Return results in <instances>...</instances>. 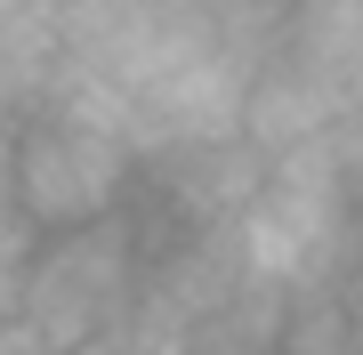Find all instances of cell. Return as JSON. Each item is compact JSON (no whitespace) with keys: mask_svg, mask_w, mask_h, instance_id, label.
Here are the masks:
<instances>
[{"mask_svg":"<svg viewBox=\"0 0 363 355\" xmlns=\"http://www.w3.org/2000/svg\"><path fill=\"white\" fill-rule=\"evenodd\" d=\"M138 186V145L105 121H81L65 106H33L16 113V162H9V194L16 210L49 235H81V226L121 218Z\"/></svg>","mask_w":363,"mask_h":355,"instance_id":"1","label":"cell"},{"mask_svg":"<svg viewBox=\"0 0 363 355\" xmlns=\"http://www.w3.org/2000/svg\"><path fill=\"white\" fill-rule=\"evenodd\" d=\"M145 299V250L130 235V218L81 226V235H49L25 266V315L57 355L105 339L113 323H130Z\"/></svg>","mask_w":363,"mask_h":355,"instance_id":"2","label":"cell"},{"mask_svg":"<svg viewBox=\"0 0 363 355\" xmlns=\"http://www.w3.org/2000/svg\"><path fill=\"white\" fill-rule=\"evenodd\" d=\"M283 57L339 106V121L363 113V0H315V9H291Z\"/></svg>","mask_w":363,"mask_h":355,"instance_id":"3","label":"cell"},{"mask_svg":"<svg viewBox=\"0 0 363 355\" xmlns=\"http://www.w3.org/2000/svg\"><path fill=\"white\" fill-rule=\"evenodd\" d=\"M202 339H194V323H178V315H162L154 299H138V315L130 323H113L105 339H89V347H73V355H194Z\"/></svg>","mask_w":363,"mask_h":355,"instance_id":"4","label":"cell"},{"mask_svg":"<svg viewBox=\"0 0 363 355\" xmlns=\"http://www.w3.org/2000/svg\"><path fill=\"white\" fill-rule=\"evenodd\" d=\"M33 250H40V226L16 210V194H0V275H25Z\"/></svg>","mask_w":363,"mask_h":355,"instance_id":"5","label":"cell"},{"mask_svg":"<svg viewBox=\"0 0 363 355\" xmlns=\"http://www.w3.org/2000/svg\"><path fill=\"white\" fill-rule=\"evenodd\" d=\"M0 355H57V347L40 339L33 323H0Z\"/></svg>","mask_w":363,"mask_h":355,"instance_id":"6","label":"cell"},{"mask_svg":"<svg viewBox=\"0 0 363 355\" xmlns=\"http://www.w3.org/2000/svg\"><path fill=\"white\" fill-rule=\"evenodd\" d=\"M9 162H16V121L0 113V194H9Z\"/></svg>","mask_w":363,"mask_h":355,"instance_id":"7","label":"cell"}]
</instances>
